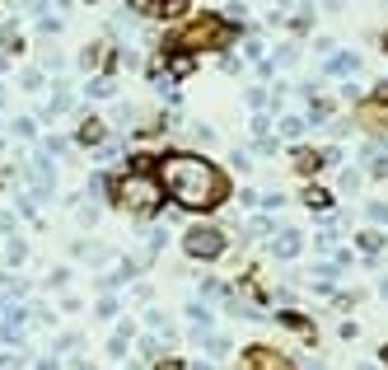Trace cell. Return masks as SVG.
<instances>
[{
	"label": "cell",
	"instance_id": "5bb4252c",
	"mask_svg": "<svg viewBox=\"0 0 388 370\" xmlns=\"http://www.w3.org/2000/svg\"><path fill=\"white\" fill-rule=\"evenodd\" d=\"M80 141H89V146H94V141H103V122H85V132H80Z\"/></svg>",
	"mask_w": 388,
	"mask_h": 370
},
{
	"label": "cell",
	"instance_id": "8992f818",
	"mask_svg": "<svg viewBox=\"0 0 388 370\" xmlns=\"http://www.w3.org/2000/svg\"><path fill=\"white\" fill-rule=\"evenodd\" d=\"M328 70H333V75H346V70H360V56L342 52V56H333V61H328Z\"/></svg>",
	"mask_w": 388,
	"mask_h": 370
},
{
	"label": "cell",
	"instance_id": "9c48e42d",
	"mask_svg": "<svg viewBox=\"0 0 388 370\" xmlns=\"http://www.w3.org/2000/svg\"><path fill=\"white\" fill-rule=\"evenodd\" d=\"M281 136H286V141H300V136H304V117H281Z\"/></svg>",
	"mask_w": 388,
	"mask_h": 370
},
{
	"label": "cell",
	"instance_id": "603a6c76",
	"mask_svg": "<svg viewBox=\"0 0 388 370\" xmlns=\"http://www.w3.org/2000/svg\"><path fill=\"white\" fill-rule=\"evenodd\" d=\"M192 370H215V366H206V361H197V366H192Z\"/></svg>",
	"mask_w": 388,
	"mask_h": 370
},
{
	"label": "cell",
	"instance_id": "5b68a950",
	"mask_svg": "<svg viewBox=\"0 0 388 370\" xmlns=\"http://www.w3.org/2000/svg\"><path fill=\"white\" fill-rule=\"evenodd\" d=\"M300 230H286V235H276L271 239V253H276V258H295V253H300Z\"/></svg>",
	"mask_w": 388,
	"mask_h": 370
},
{
	"label": "cell",
	"instance_id": "484cf974",
	"mask_svg": "<svg viewBox=\"0 0 388 370\" xmlns=\"http://www.w3.org/2000/svg\"><path fill=\"white\" fill-rule=\"evenodd\" d=\"M384 361H388V347H384Z\"/></svg>",
	"mask_w": 388,
	"mask_h": 370
},
{
	"label": "cell",
	"instance_id": "cb8c5ba5",
	"mask_svg": "<svg viewBox=\"0 0 388 370\" xmlns=\"http://www.w3.org/2000/svg\"><path fill=\"white\" fill-rule=\"evenodd\" d=\"M159 370H183V366H159Z\"/></svg>",
	"mask_w": 388,
	"mask_h": 370
},
{
	"label": "cell",
	"instance_id": "52a82bcc",
	"mask_svg": "<svg viewBox=\"0 0 388 370\" xmlns=\"http://www.w3.org/2000/svg\"><path fill=\"white\" fill-rule=\"evenodd\" d=\"M23 319H28V310H10V319H5L0 337H19V333H23Z\"/></svg>",
	"mask_w": 388,
	"mask_h": 370
},
{
	"label": "cell",
	"instance_id": "9a60e30c",
	"mask_svg": "<svg viewBox=\"0 0 388 370\" xmlns=\"http://www.w3.org/2000/svg\"><path fill=\"white\" fill-rule=\"evenodd\" d=\"M374 174H388V141L374 146Z\"/></svg>",
	"mask_w": 388,
	"mask_h": 370
},
{
	"label": "cell",
	"instance_id": "277c9868",
	"mask_svg": "<svg viewBox=\"0 0 388 370\" xmlns=\"http://www.w3.org/2000/svg\"><path fill=\"white\" fill-rule=\"evenodd\" d=\"M183 43H188V47L225 43V28H220V23H215V19H197V23H192V28H188V33H183Z\"/></svg>",
	"mask_w": 388,
	"mask_h": 370
},
{
	"label": "cell",
	"instance_id": "ac0fdd59",
	"mask_svg": "<svg viewBox=\"0 0 388 370\" xmlns=\"http://www.w3.org/2000/svg\"><path fill=\"white\" fill-rule=\"evenodd\" d=\"M230 164L239 169V174H248V150H230Z\"/></svg>",
	"mask_w": 388,
	"mask_h": 370
},
{
	"label": "cell",
	"instance_id": "7a4b0ae2",
	"mask_svg": "<svg viewBox=\"0 0 388 370\" xmlns=\"http://www.w3.org/2000/svg\"><path fill=\"white\" fill-rule=\"evenodd\" d=\"M159 202H164V188H159V179H150L145 169H131V174L117 183V206H126V211H136V216L155 211Z\"/></svg>",
	"mask_w": 388,
	"mask_h": 370
},
{
	"label": "cell",
	"instance_id": "ba28073f",
	"mask_svg": "<svg viewBox=\"0 0 388 370\" xmlns=\"http://www.w3.org/2000/svg\"><path fill=\"white\" fill-rule=\"evenodd\" d=\"M253 352H257V356H253V370H286V361H276L266 347H253Z\"/></svg>",
	"mask_w": 388,
	"mask_h": 370
},
{
	"label": "cell",
	"instance_id": "2e32d148",
	"mask_svg": "<svg viewBox=\"0 0 388 370\" xmlns=\"http://www.w3.org/2000/svg\"><path fill=\"white\" fill-rule=\"evenodd\" d=\"M379 244H384V235H374V230H365V235H360V248H365V253H374Z\"/></svg>",
	"mask_w": 388,
	"mask_h": 370
},
{
	"label": "cell",
	"instance_id": "7402d4cb",
	"mask_svg": "<svg viewBox=\"0 0 388 370\" xmlns=\"http://www.w3.org/2000/svg\"><path fill=\"white\" fill-rule=\"evenodd\" d=\"M10 225H14V216H10V211H0V230H10Z\"/></svg>",
	"mask_w": 388,
	"mask_h": 370
},
{
	"label": "cell",
	"instance_id": "8fae6325",
	"mask_svg": "<svg viewBox=\"0 0 388 370\" xmlns=\"http://www.w3.org/2000/svg\"><path fill=\"white\" fill-rule=\"evenodd\" d=\"M70 103H75V99H70V90H56V94H52V108H47V112H66Z\"/></svg>",
	"mask_w": 388,
	"mask_h": 370
},
{
	"label": "cell",
	"instance_id": "d6986e66",
	"mask_svg": "<svg viewBox=\"0 0 388 370\" xmlns=\"http://www.w3.org/2000/svg\"><path fill=\"white\" fill-rule=\"evenodd\" d=\"M14 132H19V136H33L38 122H33V117H19V122H14Z\"/></svg>",
	"mask_w": 388,
	"mask_h": 370
},
{
	"label": "cell",
	"instance_id": "d4e9b609",
	"mask_svg": "<svg viewBox=\"0 0 388 370\" xmlns=\"http://www.w3.org/2000/svg\"><path fill=\"white\" fill-rule=\"evenodd\" d=\"M0 103H5V85H0Z\"/></svg>",
	"mask_w": 388,
	"mask_h": 370
},
{
	"label": "cell",
	"instance_id": "44dd1931",
	"mask_svg": "<svg viewBox=\"0 0 388 370\" xmlns=\"http://www.w3.org/2000/svg\"><path fill=\"white\" fill-rule=\"evenodd\" d=\"M370 221H388V206L384 202H370Z\"/></svg>",
	"mask_w": 388,
	"mask_h": 370
},
{
	"label": "cell",
	"instance_id": "7c38bea8",
	"mask_svg": "<svg viewBox=\"0 0 388 370\" xmlns=\"http://www.w3.org/2000/svg\"><path fill=\"white\" fill-rule=\"evenodd\" d=\"M126 337H131V328H117V333H112V356H122V352H126Z\"/></svg>",
	"mask_w": 388,
	"mask_h": 370
},
{
	"label": "cell",
	"instance_id": "4316f807",
	"mask_svg": "<svg viewBox=\"0 0 388 370\" xmlns=\"http://www.w3.org/2000/svg\"><path fill=\"white\" fill-rule=\"evenodd\" d=\"M80 370H89V366H80Z\"/></svg>",
	"mask_w": 388,
	"mask_h": 370
},
{
	"label": "cell",
	"instance_id": "ffe728a7",
	"mask_svg": "<svg viewBox=\"0 0 388 370\" xmlns=\"http://www.w3.org/2000/svg\"><path fill=\"white\" fill-rule=\"evenodd\" d=\"M99 314H103V319L117 314V300H112V295H103V300H99Z\"/></svg>",
	"mask_w": 388,
	"mask_h": 370
},
{
	"label": "cell",
	"instance_id": "e0dca14e",
	"mask_svg": "<svg viewBox=\"0 0 388 370\" xmlns=\"http://www.w3.org/2000/svg\"><path fill=\"white\" fill-rule=\"evenodd\" d=\"M89 94H94V99H108L112 85H108V80H89Z\"/></svg>",
	"mask_w": 388,
	"mask_h": 370
},
{
	"label": "cell",
	"instance_id": "3957f363",
	"mask_svg": "<svg viewBox=\"0 0 388 370\" xmlns=\"http://www.w3.org/2000/svg\"><path fill=\"white\" fill-rule=\"evenodd\" d=\"M183 248H188L192 258H220V253H225V235L215 230V225H192L188 239H183Z\"/></svg>",
	"mask_w": 388,
	"mask_h": 370
},
{
	"label": "cell",
	"instance_id": "6da1fadb",
	"mask_svg": "<svg viewBox=\"0 0 388 370\" xmlns=\"http://www.w3.org/2000/svg\"><path fill=\"white\" fill-rule=\"evenodd\" d=\"M159 188H168V197H173L183 211L220 206V197H225L220 169L206 164L201 155H168V159H159Z\"/></svg>",
	"mask_w": 388,
	"mask_h": 370
},
{
	"label": "cell",
	"instance_id": "30bf717a",
	"mask_svg": "<svg viewBox=\"0 0 388 370\" xmlns=\"http://www.w3.org/2000/svg\"><path fill=\"white\" fill-rule=\"evenodd\" d=\"M304 202H309L313 211H328V206H333V197H328L323 188H309V197H304Z\"/></svg>",
	"mask_w": 388,
	"mask_h": 370
},
{
	"label": "cell",
	"instance_id": "4fadbf2b",
	"mask_svg": "<svg viewBox=\"0 0 388 370\" xmlns=\"http://www.w3.org/2000/svg\"><path fill=\"white\" fill-rule=\"evenodd\" d=\"M23 258H28V248H23V244H10V248H5V263H10V268H19Z\"/></svg>",
	"mask_w": 388,
	"mask_h": 370
}]
</instances>
